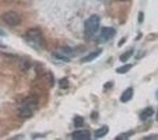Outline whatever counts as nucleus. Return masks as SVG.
Segmentation results:
<instances>
[{
    "label": "nucleus",
    "instance_id": "nucleus-1",
    "mask_svg": "<svg viewBox=\"0 0 158 140\" xmlns=\"http://www.w3.org/2000/svg\"><path fill=\"white\" fill-rule=\"evenodd\" d=\"M24 40L29 45L34 47L35 50H42L45 47L44 37L42 33L38 29H30L24 34Z\"/></svg>",
    "mask_w": 158,
    "mask_h": 140
},
{
    "label": "nucleus",
    "instance_id": "nucleus-2",
    "mask_svg": "<svg viewBox=\"0 0 158 140\" xmlns=\"http://www.w3.org/2000/svg\"><path fill=\"white\" fill-rule=\"evenodd\" d=\"M38 101L36 98L29 97L24 99L18 106V114L21 118H30L37 110Z\"/></svg>",
    "mask_w": 158,
    "mask_h": 140
},
{
    "label": "nucleus",
    "instance_id": "nucleus-3",
    "mask_svg": "<svg viewBox=\"0 0 158 140\" xmlns=\"http://www.w3.org/2000/svg\"><path fill=\"white\" fill-rule=\"evenodd\" d=\"M99 22H100V18L97 15H92L89 17L85 22V32L86 36H93L97 33L99 27Z\"/></svg>",
    "mask_w": 158,
    "mask_h": 140
},
{
    "label": "nucleus",
    "instance_id": "nucleus-4",
    "mask_svg": "<svg viewBox=\"0 0 158 140\" xmlns=\"http://www.w3.org/2000/svg\"><path fill=\"white\" fill-rule=\"evenodd\" d=\"M2 20L7 24L11 25V27H16L21 23V17L17 12L14 11H9L6 12L2 15Z\"/></svg>",
    "mask_w": 158,
    "mask_h": 140
},
{
    "label": "nucleus",
    "instance_id": "nucleus-5",
    "mask_svg": "<svg viewBox=\"0 0 158 140\" xmlns=\"http://www.w3.org/2000/svg\"><path fill=\"white\" fill-rule=\"evenodd\" d=\"M116 34V31L113 29V27H104L101 29L100 32V37L102 38L103 40H110L111 38H113Z\"/></svg>",
    "mask_w": 158,
    "mask_h": 140
},
{
    "label": "nucleus",
    "instance_id": "nucleus-6",
    "mask_svg": "<svg viewBox=\"0 0 158 140\" xmlns=\"http://www.w3.org/2000/svg\"><path fill=\"white\" fill-rule=\"evenodd\" d=\"M72 138L76 140H88L91 138V134L85 130L82 131H76L72 134Z\"/></svg>",
    "mask_w": 158,
    "mask_h": 140
},
{
    "label": "nucleus",
    "instance_id": "nucleus-7",
    "mask_svg": "<svg viewBox=\"0 0 158 140\" xmlns=\"http://www.w3.org/2000/svg\"><path fill=\"white\" fill-rule=\"evenodd\" d=\"M133 94H134L133 88H128L127 90H124L123 93L121 94L120 101L121 102H128V101L131 100L132 97H133Z\"/></svg>",
    "mask_w": 158,
    "mask_h": 140
},
{
    "label": "nucleus",
    "instance_id": "nucleus-8",
    "mask_svg": "<svg viewBox=\"0 0 158 140\" xmlns=\"http://www.w3.org/2000/svg\"><path fill=\"white\" fill-rule=\"evenodd\" d=\"M101 52H102L101 50H97V51H95V52L90 53V54L85 56V57L81 59V62H91V61H93L94 59H96V58L101 54Z\"/></svg>",
    "mask_w": 158,
    "mask_h": 140
},
{
    "label": "nucleus",
    "instance_id": "nucleus-9",
    "mask_svg": "<svg viewBox=\"0 0 158 140\" xmlns=\"http://www.w3.org/2000/svg\"><path fill=\"white\" fill-rule=\"evenodd\" d=\"M153 114H154V110H153V108H151V106H148V108H146L143 111L141 112V114H140V119H141L142 121H144V120H147V119H149Z\"/></svg>",
    "mask_w": 158,
    "mask_h": 140
},
{
    "label": "nucleus",
    "instance_id": "nucleus-10",
    "mask_svg": "<svg viewBox=\"0 0 158 140\" xmlns=\"http://www.w3.org/2000/svg\"><path fill=\"white\" fill-rule=\"evenodd\" d=\"M108 132H109V128L108 126H101L100 129H98V130H96L95 131V138H102V137L106 136V134H108Z\"/></svg>",
    "mask_w": 158,
    "mask_h": 140
},
{
    "label": "nucleus",
    "instance_id": "nucleus-11",
    "mask_svg": "<svg viewBox=\"0 0 158 140\" xmlns=\"http://www.w3.org/2000/svg\"><path fill=\"white\" fill-rule=\"evenodd\" d=\"M132 67H133V64H131V63H127V64H123V65H121L120 68H117L116 72L118 74H126L131 70Z\"/></svg>",
    "mask_w": 158,
    "mask_h": 140
},
{
    "label": "nucleus",
    "instance_id": "nucleus-12",
    "mask_svg": "<svg viewBox=\"0 0 158 140\" xmlns=\"http://www.w3.org/2000/svg\"><path fill=\"white\" fill-rule=\"evenodd\" d=\"M132 55H133V50H129L128 52L123 53V54L120 56V61L121 62H126V61H128L130 58H131Z\"/></svg>",
    "mask_w": 158,
    "mask_h": 140
},
{
    "label": "nucleus",
    "instance_id": "nucleus-13",
    "mask_svg": "<svg viewBox=\"0 0 158 140\" xmlns=\"http://www.w3.org/2000/svg\"><path fill=\"white\" fill-rule=\"evenodd\" d=\"M83 118L81 116H76L75 118H74V126H76V128H80V126H83Z\"/></svg>",
    "mask_w": 158,
    "mask_h": 140
},
{
    "label": "nucleus",
    "instance_id": "nucleus-14",
    "mask_svg": "<svg viewBox=\"0 0 158 140\" xmlns=\"http://www.w3.org/2000/svg\"><path fill=\"white\" fill-rule=\"evenodd\" d=\"M59 86L61 89H63V90H65V89L69 88V80L68 78H62V79L59 80Z\"/></svg>",
    "mask_w": 158,
    "mask_h": 140
},
{
    "label": "nucleus",
    "instance_id": "nucleus-15",
    "mask_svg": "<svg viewBox=\"0 0 158 140\" xmlns=\"http://www.w3.org/2000/svg\"><path fill=\"white\" fill-rule=\"evenodd\" d=\"M133 134V133H129V134H121V135H119V136H117L116 138L117 139H128L131 137V135Z\"/></svg>",
    "mask_w": 158,
    "mask_h": 140
},
{
    "label": "nucleus",
    "instance_id": "nucleus-16",
    "mask_svg": "<svg viewBox=\"0 0 158 140\" xmlns=\"http://www.w3.org/2000/svg\"><path fill=\"white\" fill-rule=\"evenodd\" d=\"M55 57L57 58V59H61V60H63V61H69V60H70L67 57V56H63V55H60V54H56Z\"/></svg>",
    "mask_w": 158,
    "mask_h": 140
},
{
    "label": "nucleus",
    "instance_id": "nucleus-17",
    "mask_svg": "<svg viewBox=\"0 0 158 140\" xmlns=\"http://www.w3.org/2000/svg\"><path fill=\"white\" fill-rule=\"evenodd\" d=\"M153 138L158 139V135H149V136L144 137V139H153Z\"/></svg>",
    "mask_w": 158,
    "mask_h": 140
},
{
    "label": "nucleus",
    "instance_id": "nucleus-18",
    "mask_svg": "<svg viewBox=\"0 0 158 140\" xmlns=\"http://www.w3.org/2000/svg\"><path fill=\"white\" fill-rule=\"evenodd\" d=\"M6 32L0 29V37H3V36H6Z\"/></svg>",
    "mask_w": 158,
    "mask_h": 140
},
{
    "label": "nucleus",
    "instance_id": "nucleus-19",
    "mask_svg": "<svg viewBox=\"0 0 158 140\" xmlns=\"http://www.w3.org/2000/svg\"><path fill=\"white\" fill-rule=\"evenodd\" d=\"M142 17H143V13H139V22L141 23L142 21Z\"/></svg>",
    "mask_w": 158,
    "mask_h": 140
},
{
    "label": "nucleus",
    "instance_id": "nucleus-20",
    "mask_svg": "<svg viewBox=\"0 0 158 140\" xmlns=\"http://www.w3.org/2000/svg\"><path fill=\"white\" fill-rule=\"evenodd\" d=\"M156 99L158 100V90H157V92H156Z\"/></svg>",
    "mask_w": 158,
    "mask_h": 140
},
{
    "label": "nucleus",
    "instance_id": "nucleus-21",
    "mask_svg": "<svg viewBox=\"0 0 158 140\" xmlns=\"http://www.w3.org/2000/svg\"><path fill=\"white\" fill-rule=\"evenodd\" d=\"M118 1H127V0H118Z\"/></svg>",
    "mask_w": 158,
    "mask_h": 140
},
{
    "label": "nucleus",
    "instance_id": "nucleus-22",
    "mask_svg": "<svg viewBox=\"0 0 158 140\" xmlns=\"http://www.w3.org/2000/svg\"><path fill=\"white\" fill-rule=\"evenodd\" d=\"M156 120L158 121V114H157V117H156Z\"/></svg>",
    "mask_w": 158,
    "mask_h": 140
}]
</instances>
